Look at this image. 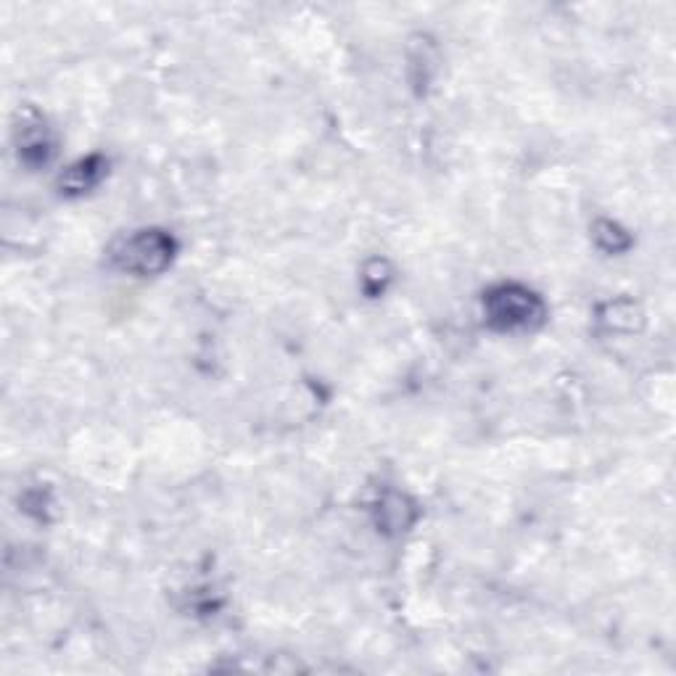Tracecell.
Listing matches in <instances>:
<instances>
[{
    "label": "cell",
    "instance_id": "obj_1",
    "mask_svg": "<svg viewBox=\"0 0 676 676\" xmlns=\"http://www.w3.org/2000/svg\"><path fill=\"white\" fill-rule=\"evenodd\" d=\"M178 256V241L172 233L161 228L133 230L128 236H119L109 246V262L119 273L137 275V278H152L161 275Z\"/></svg>",
    "mask_w": 676,
    "mask_h": 676
},
{
    "label": "cell",
    "instance_id": "obj_2",
    "mask_svg": "<svg viewBox=\"0 0 676 676\" xmlns=\"http://www.w3.org/2000/svg\"><path fill=\"white\" fill-rule=\"evenodd\" d=\"M484 317L499 334L534 330L547 321V304L540 293L521 283H499L484 293Z\"/></svg>",
    "mask_w": 676,
    "mask_h": 676
},
{
    "label": "cell",
    "instance_id": "obj_3",
    "mask_svg": "<svg viewBox=\"0 0 676 676\" xmlns=\"http://www.w3.org/2000/svg\"><path fill=\"white\" fill-rule=\"evenodd\" d=\"M16 152L19 161H24L27 167H46L56 154V141L48 122L37 114L35 109H22L19 111V124H16Z\"/></svg>",
    "mask_w": 676,
    "mask_h": 676
},
{
    "label": "cell",
    "instance_id": "obj_4",
    "mask_svg": "<svg viewBox=\"0 0 676 676\" xmlns=\"http://www.w3.org/2000/svg\"><path fill=\"white\" fill-rule=\"evenodd\" d=\"M415 518L418 507L402 492L389 490L381 494V499L375 503V523H378V531H384V534L389 536L405 534V531L415 523Z\"/></svg>",
    "mask_w": 676,
    "mask_h": 676
},
{
    "label": "cell",
    "instance_id": "obj_5",
    "mask_svg": "<svg viewBox=\"0 0 676 676\" xmlns=\"http://www.w3.org/2000/svg\"><path fill=\"white\" fill-rule=\"evenodd\" d=\"M106 169H109V161L104 159L101 154H90L85 159L74 161L72 167L64 169V174L59 178V188L64 196H85L90 193L93 188L101 185V180L106 178Z\"/></svg>",
    "mask_w": 676,
    "mask_h": 676
},
{
    "label": "cell",
    "instance_id": "obj_6",
    "mask_svg": "<svg viewBox=\"0 0 676 676\" xmlns=\"http://www.w3.org/2000/svg\"><path fill=\"white\" fill-rule=\"evenodd\" d=\"M592 238H594V243H597L600 252H605V254H624L631 249V236L626 233L621 225L613 220L594 222Z\"/></svg>",
    "mask_w": 676,
    "mask_h": 676
},
{
    "label": "cell",
    "instance_id": "obj_7",
    "mask_svg": "<svg viewBox=\"0 0 676 676\" xmlns=\"http://www.w3.org/2000/svg\"><path fill=\"white\" fill-rule=\"evenodd\" d=\"M391 283V267L386 259H371L362 270V291L367 297H381L386 291V286Z\"/></svg>",
    "mask_w": 676,
    "mask_h": 676
}]
</instances>
